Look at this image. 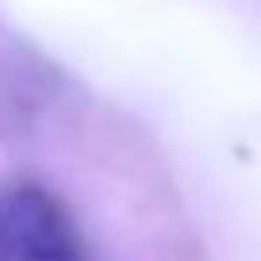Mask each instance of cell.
<instances>
[{"label":"cell","instance_id":"6da1fadb","mask_svg":"<svg viewBox=\"0 0 261 261\" xmlns=\"http://www.w3.org/2000/svg\"><path fill=\"white\" fill-rule=\"evenodd\" d=\"M0 246L12 261H81V234L54 196L16 185L0 196Z\"/></svg>","mask_w":261,"mask_h":261}]
</instances>
